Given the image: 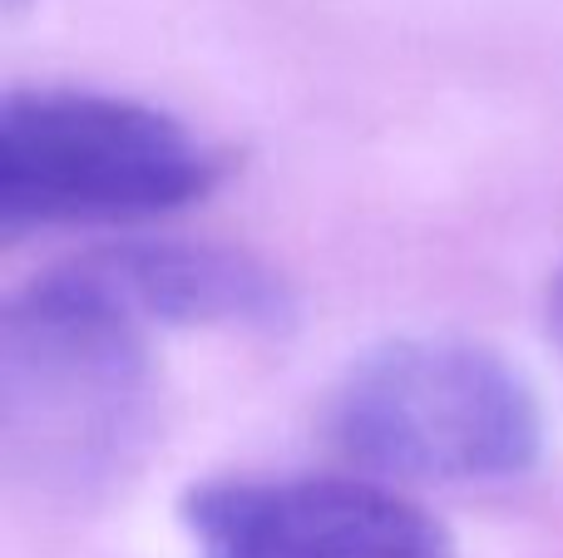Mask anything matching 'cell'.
I'll list each match as a JSON object with an SVG mask.
<instances>
[{
  "label": "cell",
  "instance_id": "1",
  "mask_svg": "<svg viewBox=\"0 0 563 558\" xmlns=\"http://www.w3.org/2000/svg\"><path fill=\"white\" fill-rule=\"evenodd\" d=\"M139 326L79 263L49 267L0 316L5 470L55 500H95L158 435V366Z\"/></svg>",
  "mask_w": 563,
  "mask_h": 558
},
{
  "label": "cell",
  "instance_id": "2",
  "mask_svg": "<svg viewBox=\"0 0 563 558\" xmlns=\"http://www.w3.org/2000/svg\"><path fill=\"white\" fill-rule=\"evenodd\" d=\"M327 440L386 484H495L544 455V405L505 351L470 336H400L336 381Z\"/></svg>",
  "mask_w": 563,
  "mask_h": 558
},
{
  "label": "cell",
  "instance_id": "3",
  "mask_svg": "<svg viewBox=\"0 0 563 558\" xmlns=\"http://www.w3.org/2000/svg\"><path fill=\"white\" fill-rule=\"evenodd\" d=\"M228 154L144 99L15 89L0 104V223L114 227L203 203Z\"/></svg>",
  "mask_w": 563,
  "mask_h": 558
},
{
  "label": "cell",
  "instance_id": "4",
  "mask_svg": "<svg viewBox=\"0 0 563 558\" xmlns=\"http://www.w3.org/2000/svg\"><path fill=\"white\" fill-rule=\"evenodd\" d=\"M178 524L198 558H460L426 504L371 475H223Z\"/></svg>",
  "mask_w": 563,
  "mask_h": 558
},
{
  "label": "cell",
  "instance_id": "5",
  "mask_svg": "<svg viewBox=\"0 0 563 558\" xmlns=\"http://www.w3.org/2000/svg\"><path fill=\"white\" fill-rule=\"evenodd\" d=\"M148 332H253L273 336L297 322L287 277L263 257L223 243H114L75 257Z\"/></svg>",
  "mask_w": 563,
  "mask_h": 558
},
{
  "label": "cell",
  "instance_id": "6",
  "mask_svg": "<svg viewBox=\"0 0 563 558\" xmlns=\"http://www.w3.org/2000/svg\"><path fill=\"white\" fill-rule=\"evenodd\" d=\"M549 326H554V336L563 342V263H559L554 282H549Z\"/></svg>",
  "mask_w": 563,
  "mask_h": 558
}]
</instances>
